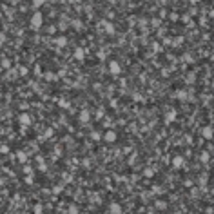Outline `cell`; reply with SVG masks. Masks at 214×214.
Listing matches in <instances>:
<instances>
[{
    "mask_svg": "<svg viewBox=\"0 0 214 214\" xmlns=\"http://www.w3.org/2000/svg\"><path fill=\"white\" fill-rule=\"evenodd\" d=\"M111 71H114V73H118V64H111Z\"/></svg>",
    "mask_w": 214,
    "mask_h": 214,
    "instance_id": "obj_1",
    "label": "cell"
},
{
    "mask_svg": "<svg viewBox=\"0 0 214 214\" xmlns=\"http://www.w3.org/2000/svg\"><path fill=\"white\" fill-rule=\"evenodd\" d=\"M111 210H113V212H120V207H118V205H113V207H111Z\"/></svg>",
    "mask_w": 214,
    "mask_h": 214,
    "instance_id": "obj_2",
    "label": "cell"
},
{
    "mask_svg": "<svg viewBox=\"0 0 214 214\" xmlns=\"http://www.w3.org/2000/svg\"><path fill=\"white\" fill-rule=\"evenodd\" d=\"M38 24H40V15H36V16H35V26H38Z\"/></svg>",
    "mask_w": 214,
    "mask_h": 214,
    "instance_id": "obj_3",
    "label": "cell"
},
{
    "mask_svg": "<svg viewBox=\"0 0 214 214\" xmlns=\"http://www.w3.org/2000/svg\"><path fill=\"white\" fill-rule=\"evenodd\" d=\"M203 134H205V136H207V138H210V129H209V127H207V129H205V132H203Z\"/></svg>",
    "mask_w": 214,
    "mask_h": 214,
    "instance_id": "obj_4",
    "label": "cell"
},
{
    "mask_svg": "<svg viewBox=\"0 0 214 214\" xmlns=\"http://www.w3.org/2000/svg\"><path fill=\"white\" fill-rule=\"evenodd\" d=\"M114 138H116V136H114L113 132H109V134H107V140H114Z\"/></svg>",
    "mask_w": 214,
    "mask_h": 214,
    "instance_id": "obj_5",
    "label": "cell"
},
{
    "mask_svg": "<svg viewBox=\"0 0 214 214\" xmlns=\"http://www.w3.org/2000/svg\"><path fill=\"white\" fill-rule=\"evenodd\" d=\"M40 4H44V0H35V6H40Z\"/></svg>",
    "mask_w": 214,
    "mask_h": 214,
    "instance_id": "obj_6",
    "label": "cell"
}]
</instances>
